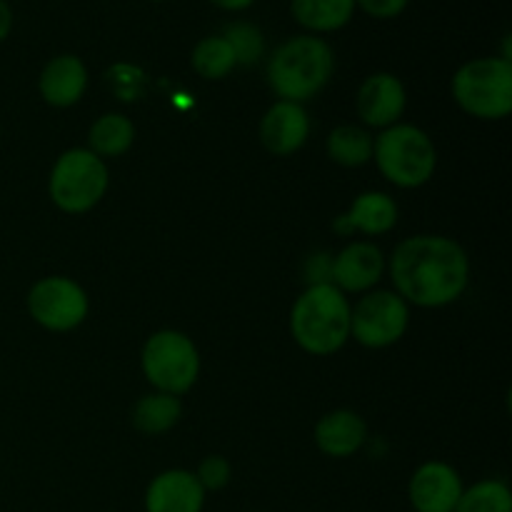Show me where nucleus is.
I'll return each mask as SVG.
<instances>
[{"label": "nucleus", "mask_w": 512, "mask_h": 512, "mask_svg": "<svg viewBox=\"0 0 512 512\" xmlns=\"http://www.w3.org/2000/svg\"><path fill=\"white\" fill-rule=\"evenodd\" d=\"M10 28H13V13H10V5L0 0V43L8 38Z\"/></svg>", "instance_id": "27"}, {"label": "nucleus", "mask_w": 512, "mask_h": 512, "mask_svg": "<svg viewBox=\"0 0 512 512\" xmlns=\"http://www.w3.org/2000/svg\"><path fill=\"white\" fill-rule=\"evenodd\" d=\"M455 512H512V493L503 480H483L463 490Z\"/></svg>", "instance_id": "23"}, {"label": "nucleus", "mask_w": 512, "mask_h": 512, "mask_svg": "<svg viewBox=\"0 0 512 512\" xmlns=\"http://www.w3.org/2000/svg\"><path fill=\"white\" fill-rule=\"evenodd\" d=\"M203 505V485L188 470L160 473L145 493V512H200Z\"/></svg>", "instance_id": "11"}, {"label": "nucleus", "mask_w": 512, "mask_h": 512, "mask_svg": "<svg viewBox=\"0 0 512 512\" xmlns=\"http://www.w3.org/2000/svg\"><path fill=\"white\" fill-rule=\"evenodd\" d=\"M213 3L223 10H243V8H248L253 0H213Z\"/></svg>", "instance_id": "28"}, {"label": "nucleus", "mask_w": 512, "mask_h": 512, "mask_svg": "<svg viewBox=\"0 0 512 512\" xmlns=\"http://www.w3.org/2000/svg\"><path fill=\"white\" fill-rule=\"evenodd\" d=\"M290 330L303 350L330 355L350 338V305L333 283H315L295 300Z\"/></svg>", "instance_id": "2"}, {"label": "nucleus", "mask_w": 512, "mask_h": 512, "mask_svg": "<svg viewBox=\"0 0 512 512\" xmlns=\"http://www.w3.org/2000/svg\"><path fill=\"white\" fill-rule=\"evenodd\" d=\"M365 428L363 418L350 410H335L328 413L315 428V443L330 458H348V455L358 453L360 445L365 443Z\"/></svg>", "instance_id": "17"}, {"label": "nucleus", "mask_w": 512, "mask_h": 512, "mask_svg": "<svg viewBox=\"0 0 512 512\" xmlns=\"http://www.w3.org/2000/svg\"><path fill=\"white\" fill-rule=\"evenodd\" d=\"M235 53L223 35H213L195 45L193 50V68L200 78L220 80L235 68Z\"/></svg>", "instance_id": "22"}, {"label": "nucleus", "mask_w": 512, "mask_h": 512, "mask_svg": "<svg viewBox=\"0 0 512 512\" xmlns=\"http://www.w3.org/2000/svg\"><path fill=\"white\" fill-rule=\"evenodd\" d=\"M180 413H183V405H180V400L175 398V395H145V398H140L138 403H135L133 425L140 433L158 435L173 428L180 420Z\"/></svg>", "instance_id": "19"}, {"label": "nucleus", "mask_w": 512, "mask_h": 512, "mask_svg": "<svg viewBox=\"0 0 512 512\" xmlns=\"http://www.w3.org/2000/svg\"><path fill=\"white\" fill-rule=\"evenodd\" d=\"M328 155L338 165L358 168L373 158V138L358 125H340L328 135Z\"/></svg>", "instance_id": "21"}, {"label": "nucleus", "mask_w": 512, "mask_h": 512, "mask_svg": "<svg viewBox=\"0 0 512 512\" xmlns=\"http://www.w3.org/2000/svg\"><path fill=\"white\" fill-rule=\"evenodd\" d=\"M308 133V113L300 108V103H288V100L275 103L260 123V140L273 155L295 153L305 143Z\"/></svg>", "instance_id": "14"}, {"label": "nucleus", "mask_w": 512, "mask_h": 512, "mask_svg": "<svg viewBox=\"0 0 512 512\" xmlns=\"http://www.w3.org/2000/svg\"><path fill=\"white\" fill-rule=\"evenodd\" d=\"M390 275L400 298L420 308H440L468 288V255L443 235H415L395 248Z\"/></svg>", "instance_id": "1"}, {"label": "nucleus", "mask_w": 512, "mask_h": 512, "mask_svg": "<svg viewBox=\"0 0 512 512\" xmlns=\"http://www.w3.org/2000/svg\"><path fill=\"white\" fill-rule=\"evenodd\" d=\"M135 128L125 115L108 113L103 118H98L90 128V148L93 153L105 155V158H115V155H123L125 150L133 145Z\"/></svg>", "instance_id": "20"}, {"label": "nucleus", "mask_w": 512, "mask_h": 512, "mask_svg": "<svg viewBox=\"0 0 512 512\" xmlns=\"http://www.w3.org/2000/svg\"><path fill=\"white\" fill-rule=\"evenodd\" d=\"M380 173L398 188H420L438 165V153L428 135L415 125H393L373 143Z\"/></svg>", "instance_id": "4"}, {"label": "nucleus", "mask_w": 512, "mask_h": 512, "mask_svg": "<svg viewBox=\"0 0 512 512\" xmlns=\"http://www.w3.org/2000/svg\"><path fill=\"white\" fill-rule=\"evenodd\" d=\"M108 190V168L93 150L75 148L58 158L50 173V198L65 213H85Z\"/></svg>", "instance_id": "6"}, {"label": "nucleus", "mask_w": 512, "mask_h": 512, "mask_svg": "<svg viewBox=\"0 0 512 512\" xmlns=\"http://www.w3.org/2000/svg\"><path fill=\"white\" fill-rule=\"evenodd\" d=\"M195 478L203 485V490H223L230 483V463L220 455H210L200 463Z\"/></svg>", "instance_id": "25"}, {"label": "nucleus", "mask_w": 512, "mask_h": 512, "mask_svg": "<svg viewBox=\"0 0 512 512\" xmlns=\"http://www.w3.org/2000/svg\"><path fill=\"white\" fill-rule=\"evenodd\" d=\"M28 310L43 328L65 333L78 328L88 315V298L70 278H43L30 288Z\"/></svg>", "instance_id": "9"}, {"label": "nucleus", "mask_w": 512, "mask_h": 512, "mask_svg": "<svg viewBox=\"0 0 512 512\" xmlns=\"http://www.w3.org/2000/svg\"><path fill=\"white\" fill-rule=\"evenodd\" d=\"M453 95L475 118H505L512 110V63L508 58L470 60L455 73Z\"/></svg>", "instance_id": "5"}, {"label": "nucleus", "mask_w": 512, "mask_h": 512, "mask_svg": "<svg viewBox=\"0 0 512 512\" xmlns=\"http://www.w3.org/2000/svg\"><path fill=\"white\" fill-rule=\"evenodd\" d=\"M383 268V253L373 243H353L330 263V278L338 290L363 293L378 283Z\"/></svg>", "instance_id": "12"}, {"label": "nucleus", "mask_w": 512, "mask_h": 512, "mask_svg": "<svg viewBox=\"0 0 512 512\" xmlns=\"http://www.w3.org/2000/svg\"><path fill=\"white\" fill-rule=\"evenodd\" d=\"M355 0H293V15L303 28L328 33L353 18Z\"/></svg>", "instance_id": "18"}, {"label": "nucleus", "mask_w": 512, "mask_h": 512, "mask_svg": "<svg viewBox=\"0 0 512 512\" xmlns=\"http://www.w3.org/2000/svg\"><path fill=\"white\" fill-rule=\"evenodd\" d=\"M223 38L228 40V45L235 53V63L250 65L263 55V35L255 25L250 23H235L228 25L223 33Z\"/></svg>", "instance_id": "24"}, {"label": "nucleus", "mask_w": 512, "mask_h": 512, "mask_svg": "<svg viewBox=\"0 0 512 512\" xmlns=\"http://www.w3.org/2000/svg\"><path fill=\"white\" fill-rule=\"evenodd\" d=\"M143 373L150 385L168 395H183L193 388L200 373L198 348L175 330H160L143 348Z\"/></svg>", "instance_id": "7"}, {"label": "nucleus", "mask_w": 512, "mask_h": 512, "mask_svg": "<svg viewBox=\"0 0 512 512\" xmlns=\"http://www.w3.org/2000/svg\"><path fill=\"white\" fill-rule=\"evenodd\" d=\"M408 318V303L398 293L378 290L350 310V333L365 348H385L403 338Z\"/></svg>", "instance_id": "8"}, {"label": "nucleus", "mask_w": 512, "mask_h": 512, "mask_svg": "<svg viewBox=\"0 0 512 512\" xmlns=\"http://www.w3.org/2000/svg\"><path fill=\"white\" fill-rule=\"evenodd\" d=\"M408 493L415 512H455L463 483L450 465L425 463L415 470Z\"/></svg>", "instance_id": "10"}, {"label": "nucleus", "mask_w": 512, "mask_h": 512, "mask_svg": "<svg viewBox=\"0 0 512 512\" xmlns=\"http://www.w3.org/2000/svg\"><path fill=\"white\" fill-rule=\"evenodd\" d=\"M333 75V50L313 35H300L275 50L268 65V80L275 93L288 103L308 100Z\"/></svg>", "instance_id": "3"}, {"label": "nucleus", "mask_w": 512, "mask_h": 512, "mask_svg": "<svg viewBox=\"0 0 512 512\" xmlns=\"http://www.w3.org/2000/svg\"><path fill=\"white\" fill-rule=\"evenodd\" d=\"M398 220V205L385 193H363L345 215H340L335 230L338 233H353L360 230L365 235L388 233Z\"/></svg>", "instance_id": "16"}, {"label": "nucleus", "mask_w": 512, "mask_h": 512, "mask_svg": "<svg viewBox=\"0 0 512 512\" xmlns=\"http://www.w3.org/2000/svg\"><path fill=\"white\" fill-rule=\"evenodd\" d=\"M85 85H88V70L75 55L53 58L40 73V95L55 108L78 103L85 93Z\"/></svg>", "instance_id": "15"}, {"label": "nucleus", "mask_w": 512, "mask_h": 512, "mask_svg": "<svg viewBox=\"0 0 512 512\" xmlns=\"http://www.w3.org/2000/svg\"><path fill=\"white\" fill-rule=\"evenodd\" d=\"M355 3L373 18H395L403 13L408 0H355Z\"/></svg>", "instance_id": "26"}, {"label": "nucleus", "mask_w": 512, "mask_h": 512, "mask_svg": "<svg viewBox=\"0 0 512 512\" xmlns=\"http://www.w3.org/2000/svg\"><path fill=\"white\" fill-rule=\"evenodd\" d=\"M405 88L395 75H370L358 93V113L373 128H388L403 115Z\"/></svg>", "instance_id": "13"}]
</instances>
